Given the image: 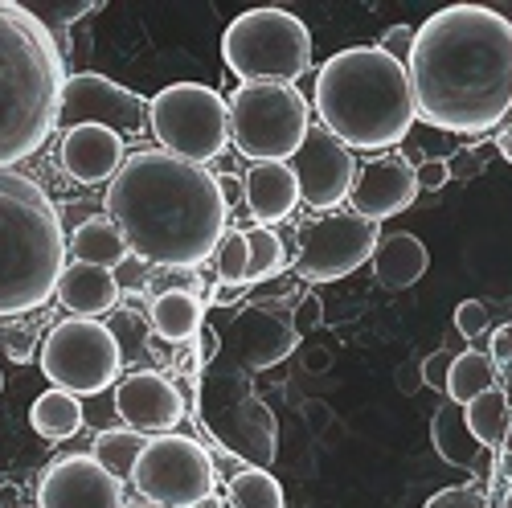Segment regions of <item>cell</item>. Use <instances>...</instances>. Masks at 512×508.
Instances as JSON below:
<instances>
[{"label": "cell", "mask_w": 512, "mask_h": 508, "mask_svg": "<svg viewBox=\"0 0 512 508\" xmlns=\"http://www.w3.org/2000/svg\"><path fill=\"white\" fill-rule=\"evenodd\" d=\"M144 447H148L144 435L127 431V427H115V431H103V435L95 439V455H91V459L99 463V468H103L111 480H127V476L136 472Z\"/></svg>", "instance_id": "cell-28"}, {"label": "cell", "mask_w": 512, "mask_h": 508, "mask_svg": "<svg viewBox=\"0 0 512 508\" xmlns=\"http://www.w3.org/2000/svg\"><path fill=\"white\" fill-rule=\"evenodd\" d=\"M66 58L25 5L0 0V168L37 156L58 123Z\"/></svg>", "instance_id": "cell-3"}, {"label": "cell", "mask_w": 512, "mask_h": 508, "mask_svg": "<svg viewBox=\"0 0 512 508\" xmlns=\"http://www.w3.org/2000/svg\"><path fill=\"white\" fill-rule=\"evenodd\" d=\"M115 410L127 422V431L136 435H173V427L185 418V398L168 377L140 369L115 381Z\"/></svg>", "instance_id": "cell-16"}, {"label": "cell", "mask_w": 512, "mask_h": 508, "mask_svg": "<svg viewBox=\"0 0 512 508\" xmlns=\"http://www.w3.org/2000/svg\"><path fill=\"white\" fill-rule=\"evenodd\" d=\"M283 267V242L275 230L259 226V230H246V283L254 279H267Z\"/></svg>", "instance_id": "cell-31"}, {"label": "cell", "mask_w": 512, "mask_h": 508, "mask_svg": "<svg viewBox=\"0 0 512 508\" xmlns=\"http://www.w3.org/2000/svg\"><path fill=\"white\" fill-rule=\"evenodd\" d=\"M451 361H455V353L451 349H439V353H431L422 361V381L431 390H439V394H447V377H451Z\"/></svg>", "instance_id": "cell-38"}, {"label": "cell", "mask_w": 512, "mask_h": 508, "mask_svg": "<svg viewBox=\"0 0 512 508\" xmlns=\"http://www.w3.org/2000/svg\"><path fill=\"white\" fill-rule=\"evenodd\" d=\"M287 164L295 173V185H300V201H308L312 209L332 214L336 205L349 201L353 181H357V156L340 140H332L324 127H308L300 152Z\"/></svg>", "instance_id": "cell-14"}, {"label": "cell", "mask_w": 512, "mask_h": 508, "mask_svg": "<svg viewBox=\"0 0 512 508\" xmlns=\"http://www.w3.org/2000/svg\"><path fill=\"white\" fill-rule=\"evenodd\" d=\"M459 422H463V414H455V406H439V414H435V447H439V455L443 459H451L455 468H472L476 463V439L467 435V427H463V435H459Z\"/></svg>", "instance_id": "cell-30"}, {"label": "cell", "mask_w": 512, "mask_h": 508, "mask_svg": "<svg viewBox=\"0 0 512 508\" xmlns=\"http://www.w3.org/2000/svg\"><path fill=\"white\" fill-rule=\"evenodd\" d=\"M148 132L160 152L205 168L230 144V107L205 82H173L148 103Z\"/></svg>", "instance_id": "cell-8"}, {"label": "cell", "mask_w": 512, "mask_h": 508, "mask_svg": "<svg viewBox=\"0 0 512 508\" xmlns=\"http://www.w3.org/2000/svg\"><path fill=\"white\" fill-rule=\"evenodd\" d=\"M230 107V140L250 164H287L308 136V99L279 82H242Z\"/></svg>", "instance_id": "cell-7"}, {"label": "cell", "mask_w": 512, "mask_h": 508, "mask_svg": "<svg viewBox=\"0 0 512 508\" xmlns=\"http://www.w3.org/2000/svg\"><path fill=\"white\" fill-rule=\"evenodd\" d=\"M148 324L160 341L168 345H181L189 336L201 332V300H197V287H168L152 300Z\"/></svg>", "instance_id": "cell-23"}, {"label": "cell", "mask_w": 512, "mask_h": 508, "mask_svg": "<svg viewBox=\"0 0 512 508\" xmlns=\"http://www.w3.org/2000/svg\"><path fill=\"white\" fill-rule=\"evenodd\" d=\"M463 427L472 435L480 447H500L512 431V402L500 386L484 390L480 398H472L463 406Z\"/></svg>", "instance_id": "cell-25"}, {"label": "cell", "mask_w": 512, "mask_h": 508, "mask_svg": "<svg viewBox=\"0 0 512 508\" xmlns=\"http://www.w3.org/2000/svg\"><path fill=\"white\" fill-rule=\"evenodd\" d=\"M41 25H46L50 33H54V25L58 29H66L70 21H78V17H87L91 13V5H25Z\"/></svg>", "instance_id": "cell-35"}, {"label": "cell", "mask_w": 512, "mask_h": 508, "mask_svg": "<svg viewBox=\"0 0 512 508\" xmlns=\"http://www.w3.org/2000/svg\"><path fill=\"white\" fill-rule=\"evenodd\" d=\"M123 508H160V504H148V500H140V504H123Z\"/></svg>", "instance_id": "cell-45"}, {"label": "cell", "mask_w": 512, "mask_h": 508, "mask_svg": "<svg viewBox=\"0 0 512 508\" xmlns=\"http://www.w3.org/2000/svg\"><path fill=\"white\" fill-rule=\"evenodd\" d=\"M320 320H324V304H320V295H304V300L295 304V312H291V328H295V336L312 332Z\"/></svg>", "instance_id": "cell-39"}, {"label": "cell", "mask_w": 512, "mask_h": 508, "mask_svg": "<svg viewBox=\"0 0 512 508\" xmlns=\"http://www.w3.org/2000/svg\"><path fill=\"white\" fill-rule=\"evenodd\" d=\"M222 58L242 82L295 87L312 66V33L287 9H250L226 25Z\"/></svg>", "instance_id": "cell-6"}, {"label": "cell", "mask_w": 512, "mask_h": 508, "mask_svg": "<svg viewBox=\"0 0 512 508\" xmlns=\"http://www.w3.org/2000/svg\"><path fill=\"white\" fill-rule=\"evenodd\" d=\"M377 226L357 214H324L300 226L295 242V275L304 283H336L369 263L377 246Z\"/></svg>", "instance_id": "cell-12"}, {"label": "cell", "mask_w": 512, "mask_h": 508, "mask_svg": "<svg viewBox=\"0 0 512 508\" xmlns=\"http://www.w3.org/2000/svg\"><path fill=\"white\" fill-rule=\"evenodd\" d=\"M295 341H300V336H295V328H291V316H283L275 308H263V304L238 312L234 328H230V345H234L242 369L279 365L295 349Z\"/></svg>", "instance_id": "cell-18"}, {"label": "cell", "mask_w": 512, "mask_h": 508, "mask_svg": "<svg viewBox=\"0 0 512 508\" xmlns=\"http://www.w3.org/2000/svg\"><path fill=\"white\" fill-rule=\"evenodd\" d=\"M54 295H58V304L70 316L95 320V316H103V312H111L119 304V279H115V271H103V267L66 263Z\"/></svg>", "instance_id": "cell-21"}, {"label": "cell", "mask_w": 512, "mask_h": 508, "mask_svg": "<svg viewBox=\"0 0 512 508\" xmlns=\"http://www.w3.org/2000/svg\"><path fill=\"white\" fill-rule=\"evenodd\" d=\"M488 357H492V365H508V361H512V324H504V328L492 332Z\"/></svg>", "instance_id": "cell-41"}, {"label": "cell", "mask_w": 512, "mask_h": 508, "mask_svg": "<svg viewBox=\"0 0 512 508\" xmlns=\"http://www.w3.org/2000/svg\"><path fill=\"white\" fill-rule=\"evenodd\" d=\"M0 386H5V377H0Z\"/></svg>", "instance_id": "cell-46"}, {"label": "cell", "mask_w": 512, "mask_h": 508, "mask_svg": "<svg viewBox=\"0 0 512 508\" xmlns=\"http://www.w3.org/2000/svg\"><path fill=\"white\" fill-rule=\"evenodd\" d=\"M242 201L254 214V222H263L267 230L275 222H287L295 205H300V185H295L291 164H250L242 181Z\"/></svg>", "instance_id": "cell-20"}, {"label": "cell", "mask_w": 512, "mask_h": 508, "mask_svg": "<svg viewBox=\"0 0 512 508\" xmlns=\"http://www.w3.org/2000/svg\"><path fill=\"white\" fill-rule=\"evenodd\" d=\"M422 508H488V492L476 484H455V488L435 492Z\"/></svg>", "instance_id": "cell-34"}, {"label": "cell", "mask_w": 512, "mask_h": 508, "mask_svg": "<svg viewBox=\"0 0 512 508\" xmlns=\"http://www.w3.org/2000/svg\"><path fill=\"white\" fill-rule=\"evenodd\" d=\"M201 418H205V427L230 447V455H246L259 463V468L275 459V443H279L275 418L250 394L242 369L213 365L201 377Z\"/></svg>", "instance_id": "cell-10"}, {"label": "cell", "mask_w": 512, "mask_h": 508, "mask_svg": "<svg viewBox=\"0 0 512 508\" xmlns=\"http://www.w3.org/2000/svg\"><path fill=\"white\" fill-rule=\"evenodd\" d=\"M66 259V230L54 201L29 177L0 173V320L46 308Z\"/></svg>", "instance_id": "cell-5"}, {"label": "cell", "mask_w": 512, "mask_h": 508, "mask_svg": "<svg viewBox=\"0 0 512 508\" xmlns=\"http://www.w3.org/2000/svg\"><path fill=\"white\" fill-rule=\"evenodd\" d=\"M500 156L512 164V132H504V136H500Z\"/></svg>", "instance_id": "cell-44"}, {"label": "cell", "mask_w": 512, "mask_h": 508, "mask_svg": "<svg viewBox=\"0 0 512 508\" xmlns=\"http://www.w3.org/2000/svg\"><path fill=\"white\" fill-rule=\"evenodd\" d=\"M246 287H226V283H218V304H230V300H238Z\"/></svg>", "instance_id": "cell-43"}, {"label": "cell", "mask_w": 512, "mask_h": 508, "mask_svg": "<svg viewBox=\"0 0 512 508\" xmlns=\"http://www.w3.org/2000/svg\"><path fill=\"white\" fill-rule=\"evenodd\" d=\"M66 254H74V263L115 271V267L127 263V242L107 218H87L66 238Z\"/></svg>", "instance_id": "cell-24"}, {"label": "cell", "mask_w": 512, "mask_h": 508, "mask_svg": "<svg viewBox=\"0 0 512 508\" xmlns=\"http://www.w3.org/2000/svg\"><path fill=\"white\" fill-rule=\"evenodd\" d=\"M132 484L148 504L160 508H197L213 496V459L189 435H156L148 439Z\"/></svg>", "instance_id": "cell-11"}, {"label": "cell", "mask_w": 512, "mask_h": 508, "mask_svg": "<svg viewBox=\"0 0 512 508\" xmlns=\"http://www.w3.org/2000/svg\"><path fill=\"white\" fill-rule=\"evenodd\" d=\"M369 263H373V275H377L381 287L406 291L426 275V267H431V250H426V242L418 234L398 230V234L377 238Z\"/></svg>", "instance_id": "cell-22"}, {"label": "cell", "mask_w": 512, "mask_h": 508, "mask_svg": "<svg viewBox=\"0 0 512 508\" xmlns=\"http://www.w3.org/2000/svg\"><path fill=\"white\" fill-rule=\"evenodd\" d=\"M213 263H218V283L242 287L246 283V230H226L218 250H213Z\"/></svg>", "instance_id": "cell-32"}, {"label": "cell", "mask_w": 512, "mask_h": 508, "mask_svg": "<svg viewBox=\"0 0 512 508\" xmlns=\"http://www.w3.org/2000/svg\"><path fill=\"white\" fill-rule=\"evenodd\" d=\"M455 328H459V336H467V341H476V336L488 328V308H484V300H463V304L455 308Z\"/></svg>", "instance_id": "cell-37"}, {"label": "cell", "mask_w": 512, "mask_h": 508, "mask_svg": "<svg viewBox=\"0 0 512 508\" xmlns=\"http://www.w3.org/2000/svg\"><path fill=\"white\" fill-rule=\"evenodd\" d=\"M123 164V140L107 127H95V123H82V127H70L62 136V168L66 177L78 181V185H103L119 173Z\"/></svg>", "instance_id": "cell-19"}, {"label": "cell", "mask_w": 512, "mask_h": 508, "mask_svg": "<svg viewBox=\"0 0 512 508\" xmlns=\"http://www.w3.org/2000/svg\"><path fill=\"white\" fill-rule=\"evenodd\" d=\"M37 508H123V488L91 455H62L37 488Z\"/></svg>", "instance_id": "cell-15"}, {"label": "cell", "mask_w": 512, "mask_h": 508, "mask_svg": "<svg viewBox=\"0 0 512 508\" xmlns=\"http://www.w3.org/2000/svg\"><path fill=\"white\" fill-rule=\"evenodd\" d=\"M230 504L234 508H287L283 488L267 468H242L230 480Z\"/></svg>", "instance_id": "cell-29"}, {"label": "cell", "mask_w": 512, "mask_h": 508, "mask_svg": "<svg viewBox=\"0 0 512 508\" xmlns=\"http://www.w3.org/2000/svg\"><path fill=\"white\" fill-rule=\"evenodd\" d=\"M496 386V365L488 353L480 349H467V353H455L451 361V377H447V398L451 406H467L472 398H480L484 390Z\"/></svg>", "instance_id": "cell-27"}, {"label": "cell", "mask_w": 512, "mask_h": 508, "mask_svg": "<svg viewBox=\"0 0 512 508\" xmlns=\"http://www.w3.org/2000/svg\"><path fill=\"white\" fill-rule=\"evenodd\" d=\"M82 123L107 127L119 140H136L148 132V103L132 87L111 82L107 74H66L54 127L70 132V127H82Z\"/></svg>", "instance_id": "cell-13"}, {"label": "cell", "mask_w": 512, "mask_h": 508, "mask_svg": "<svg viewBox=\"0 0 512 508\" xmlns=\"http://www.w3.org/2000/svg\"><path fill=\"white\" fill-rule=\"evenodd\" d=\"M29 422H33V431H37L41 439L58 443V439L78 435V427H82V406H78V398H74V394L46 390V394H41V398L33 402Z\"/></svg>", "instance_id": "cell-26"}, {"label": "cell", "mask_w": 512, "mask_h": 508, "mask_svg": "<svg viewBox=\"0 0 512 508\" xmlns=\"http://www.w3.org/2000/svg\"><path fill=\"white\" fill-rule=\"evenodd\" d=\"M320 123L349 152H381L410 136L414 99L406 66L386 58L377 46H353L332 54L316 74L312 95Z\"/></svg>", "instance_id": "cell-4"}, {"label": "cell", "mask_w": 512, "mask_h": 508, "mask_svg": "<svg viewBox=\"0 0 512 508\" xmlns=\"http://www.w3.org/2000/svg\"><path fill=\"white\" fill-rule=\"evenodd\" d=\"M103 218L123 234L127 254L152 267L193 271L213 259L230 222V205L209 168L144 148L127 156L111 177Z\"/></svg>", "instance_id": "cell-2"}, {"label": "cell", "mask_w": 512, "mask_h": 508, "mask_svg": "<svg viewBox=\"0 0 512 508\" xmlns=\"http://www.w3.org/2000/svg\"><path fill=\"white\" fill-rule=\"evenodd\" d=\"M377 50L386 54V58H394L398 66H406L410 62V50H414V25H390Z\"/></svg>", "instance_id": "cell-36"}, {"label": "cell", "mask_w": 512, "mask_h": 508, "mask_svg": "<svg viewBox=\"0 0 512 508\" xmlns=\"http://www.w3.org/2000/svg\"><path fill=\"white\" fill-rule=\"evenodd\" d=\"M0 349H5L13 361H29L37 353V324L33 320L0 324Z\"/></svg>", "instance_id": "cell-33"}, {"label": "cell", "mask_w": 512, "mask_h": 508, "mask_svg": "<svg viewBox=\"0 0 512 508\" xmlns=\"http://www.w3.org/2000/svg\"><path fill=\"white\" fill-rule=\"evenodd\" d=\"M41 369L62 394H103L119 381L123 369V349L119 336L103 320H62L46 332L41 341Z\"/></svg>", "instance_id": "cell-9"}, {"label": "cell", "mask_w": 512, "mask_h": 508, "mask_svg": "<svg viewBox=\"0 0 512 508\" xmlns=\"http://www.w3.org/2000/svg\"><path fill=\"white\" fill-rule=\"evenodd\" d=\"M414 181H418V189H443L451 181V168H447V160L431 156V160H422L414 168Z\"/></svg>", "instance_id": "cell-40"}, {"label": "cell", "mask_w": 512, "mask_h": 508, "mask_svg": "<svg viewBox=\"0 0 512 508\" xmlns=\"http://www.w3.org/2000/svg\"><path fill=\"white\" fill-rule=\"evenodd\" d=\"M218 189H222V201H226V205L242 197V181H238V177H230V173H226V177H218Z\"/></svg>", "instance_id": "cell-42"}, {"label": "cell", "mask_w": 512, "mask_h": 508, "mask_svg": "<svg viewBox=\"0 0 512 508\" xmlns=\"http://www.w3.org/2000/svg\"><path fill=\"white\" fill-rule=\"evenodd\" d=\"M414 115L455 136H484L512 111V21L451 5L414 29L406 62Z\"/></svg>", "instance_id": "cell-1"}, {"label": "cell", "mask_w": 512, "mask_h": 508, "mask_svg": "<svg viewBox=\"0 0 512 508\" xmlns=\"http://www.w3.org/2000/svg\"><path fill=\"white\" fill-rule=\"evenodd\" d=\"M508 402H512V398H508Z\"/></svg>", "instance_id": "cell-47"}, {"label": "cell", "mask_w": 512, "mask_h": 508, "mask_svg": "<svg viewBox=\"0 0 512 508\" xmlns=\"http://www.w3.org/2000/svg\"><path fill=\"white\" fill-rule=\"evenodd\" d=\"M418 197V181H414V164L398 152H386V156H373L369 164L357 168V181H353V209L349 214L365 218V222H386L402 209H410Z\"/></svg>", "instance_id": "cell-17"}]
</instances>
